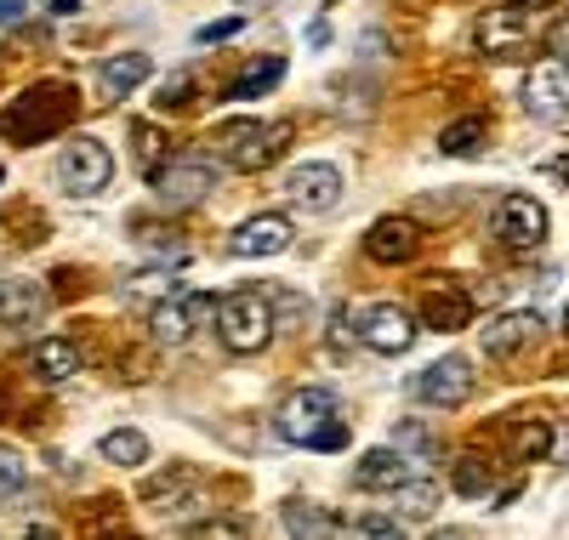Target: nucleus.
<instances>
[{
	"label": "nucleus",
	"instance_id": "393cba45",
	"mask_svg": "<svg viewBox=\"0 0 569 540\" xmlns=\"http://www.w3.org/2000/svg\"><path fill=\"white\" fill-rule=\"evenodd\" d=\"M393 507H399V518H433V507H439V483L433 478H405V483H393Z\"/></svg>",
	"mask_w": 569,
	"mask_h": 540
},
{
	"label": "nucleus",
	"instance_id": "aec40b11",
	"mask_svg": "<svg viewBox=\"0 0 569 540\" xmlns=\"http://www.w3.org/2000/svg\"><path fill=\"white\" fill-rule=\"evenodd\" d=\"M29 370H34L40 381H69V376L80 370V348H74L69 336H46V341H34Z\"/></svg>",
	"mask_w": 569,
	"mask_h": 540
},
{
	"label": "nucleus",
	"instance_id": "412c9836",
	"mask_svg": "<svg viewBox=\"0 0 569 540\" xmlns=\"http://www.w3.org/2000/svg\"><path fill=\"white\" fill-rule=\"evenodd\" d=\"M421 324L427 330H461V324H472V302L461 297V290H427L421 297Z\"/></svg>",
	"mask_w": 569,
	"mask_h": 540
},
{
	"label": "nucleus",
	"instance_id": "7ed1b4c3",
	"mask_svg": "<svg viewBox=\"0 0 569 540\" xmlns=\"http://www.w3.org/2000/svg\"><path fill=\"white\" fill-rule=\"evenodd\" d=\"M109 182H114V154L98 137H69L58 154V188L74 193V200H98Z\"/></svg>",
	"mask_w": 569,
	"mask_h": 540
},
{
	"label": "nucleus",
	"instance_id": "20e7f679",
	"mask_svg": "<svg viewBox=\"0 0 569 540\" xmlns=\"http://www.w3.org/2000/svg\"><path fill=\"white\" fill-rule=\"evenodd\" d=\"M149 182H154V200H160V206L188 211V206H200L206 193L217 188V166H211L206 154H177V160L154 166Z\"/></svg>",
	"mask_w": 569,
	"mask_h": 540
},
{
	"label": "nucleus",
	"instance_id": "f704fd0d",
	"mask_svg": "<svg viewBox=\"0 0 569 540\" xmlns=\"http://www.w3.org/2000/svg\"><path fill=\"white\" fill-rule=\"evenodd\" d=\"M342 444H348V427H342V416H337V421H325V427L313 432L308 450H342Z\"/></svg>",
	"mask_w": 569,
	"mask_h": 540
},
{
	"label": "nucleus",
	"instance_id": "f3484780",
	"mask_svg": "<svg viewBox=\"0 0 569 540\" xmlns=\"http://www.w3.org/2000/svg\"><path fill=\"white\" fill-rule=\"evenodd\" d=\"M149 74H154L149 52H114V58L98 69V91H103V103H120V97H131Z\"/></svg>",
	"mask_w": 569,
	"mask_h": 540
},
{
	"label": "nucleus",
	"instance_id": "ddd939ff",
	"mask_svg": "<svg viewBox=\"0 0 569 540\" xmlns=\"http://www.w3.org/2000/svg\"><path fill=\"white\" fill-rule=\"evenodd\" d=\"M525 109L536 120H563L569 114V63L547 58L525 74Z\"/></svg>",
	"mask_w": 569,
	"mask_h": 540
},
{
	"label": "nucleus",
	"instance_id": "6ab92c4d",
	"mask_svg": "<svg viewBox=\"0 0 569 540\" xmlns=\"http://www.w3.org/2000/svg\"><path fill=\"white\" fill-rule=\"evenodd\" d=\"M40 313H46V297L29 279H0V324L23 330V324H40Z\"/></svg>",
	"mask_w": 569,
	"mask_h": 540
},
{
	"label": "nucleus",
	"instance_id": "bb28decb",
	"mask_svg": "<svg viewBox=\"0 0 569 540\" xmlns=\"http://www.w3.org/2000/svg\"><path fill=\"white\" fill-rule=\"evenodd\" d=\"M485 137H490V126H485L479 114H467V120L445 126V137H439V149H445V154H479V149H485Z\"/></svg>",
	"mask_w": 569,
	"mask_h": 540
},
{
	"label": "nucleus",
	"instance_id": "4468645a",
	"mask_svg": "<svg viewBox=\"0 0 569 540\" xmlns=\"http://www.w3.org/2000/svg\"><path fill=\"white\" fill-rule=\"evenodd\" d=\"M536 336H541V313H530V308L496 313V319L479 330V341H485V353H490V359H512V353H525Z\"/></svg>",
	"mask_w": 569,
	"mask_h": 540
},
{
	"label": "nucleus",
	"instance_id": "72a5a7b5",
	"mask_svg": "<svg viewBox=\"0 0 569 540\" xmlns=\"http://www.w3.org/2000/svg\"><path fill=\"white\" fill-rule=\"evenodd\" d=\"M547 52H552L558 63H569V12H558V18L547 23Z\"/></svg>",
	"mask_w": 569,
	"mask_h": 540
},
{
	"label": "nucleus",
	"instance_id": "4c0bfd02",
	"mask_svg": "<svg viewBox=\"0 0 569 540\" xmlns=\"http://www.w3.org/2000/svg\"><path fill=\"white\" fill-rule=\"evenodd\" d=\"M23 12H29V0H0V29L23 23Z\"/></svg>",
	"mask_w": 569,
	"mask_h": 540
},
{
	"label": "nucleus",
	"instance_id": "473e14b6",
	"mask_svg": "<svg viewBox=\"0 0 569 540\" xmlns=\"http://www.w3.org/2000/svg\"><path fill=\"white\" fill-rule=\"evenodd\" d=\"M131 137H137V160L154 171V166H160V131H154V126H131Z\"/></svg>",
	"mask_w": 569,
	"mask_h": 540
},
{
	"label": "nucleus",
	"instance_id": "dca6fc26",
	"mask_svg": "<svg viewBox=\"0 0 569 540\" xmlns=\"http://www.w3.org/2000/svg\"><path fill=\"white\" fill-rule=\"evenodd\" d=\"M416 244H421V228H416V222L382 217V222H370V233H365V257L382 262V268H399V262L416 257Z\"/></svg>",
	"mask_w": 569,
	"mask_h": 540
},
{
	"label": "nucleus",
	"instance_id": "5701e85b",
	"mask_svg": "<svg viewBox=\"0 0 569 540\" xmlns=\"http://www.w3.org/2000/svg\"><path fill=\"white\" fill-rule=\"evenodd\" d=\"M98 456L109 467H149V438H142L137 427H114V432H103Z\"/></svg>",
	"mask_w": 569,
	"mask_h": 540
},
{
	"label": "nucleus",
	"instance_id": "a19ab883",
	"mask_svg": "<svg viewBox=\"0 0 569 540\" xmlns=\"http://www.w3.org/2000/svg\"><path fill=\"white\" fill-rule=\"evenodd\" d=\"M512 7H525V12H547V7H558V0H512Z\"/></svg>",
	"mask_w": 569,
	"mask_h": 540
},
{
	"label": "nucleus",
	"instance_id": "79ce46f5",
	"mask_svg": "<svg viewBox=\"0 0 569 540\" xmlns=\"http://www.w3.org/2000/svg\"><path fill=\"white\" fill-rule=\"evenodd\" d=\"M563 336H569V308H563Z\"/></svg>",
	"mask_w": 569,
	"mask_h": 540
},
{
	"label": "nucleus",
	"instance_id": "f03ea898",
	"mask_svg": "<svg viewBox=\"0 0 569 540\" xmlns=\"http://www.w3.org/2000/svg\"><path fill=\"white\" fill-rule=\"evenodd\" d=\"M284 137H291V126L284 120H228L217 126V160L233 166V171H268L279 154H284Z\"/></svg>",
	"mask_w": 569,
	"mask_h": 540
},
{
	"label": "nucleus",
	"instance_id": "ea45409f",
	"mask_svg": "<svg viewBox=\"0 0 569 540\" xmlns=\"http://www.w3.org/2000/svg\"><path fill=\"white\" fill-rule=\"evenodd\" d=\"M80 7H86V0H52V12H58V18H74Z\"/></svg>",
	"mask_w": 569,
	"mask_h": 540
},
{
	"label": "nucleus",
	"instance_id": "1a4fd4ad",
	"mask_svg": "<svg viewBox=\"0 0 569 540\" xmlns=\"http://www.w3.org/2000/svg\"><path fill=\"white\" fill-rule=\"evenodd\" d=\"M496 239L507 244V251H536V244L547 239V206L536 200V193H507V200L496 206Z\"/></svg>",
	"mask_w": 569,
	"mask_h": 540
},
{
	"label": "nucleus",
	"instance_id": "e433bc0d",
	"mask_svg": "<svg viewBox=\"0 0 569 540\" xmlns=\"http://www.w3.org/2000/svg\"><path fill=\"white\" fill-rule=\"evenodd\" d=\"M188 534H246V523L240 518H206V523H194Z\"/></svg>",
	"mask_w": 569,
	"mask_h": 540
},
{
	"label": "nucleus",
	"instance_id": "9b49d317",
	"mask_svg": "<svg viewBox=\"0 0 569 540\" xmlns=\"http://www.w3.org/2000/svg\"><path fill=\"white\" fill-rule=\"evenodd\" d=\"M416 399L433 404V410H461L472 399V364L467 359H433L421 376H416Z\"/></svg>",
	"mask_w": 569,
	"mask_h": 540
},
{
	"label": "nucleus",
	"instance_id": "cd10ccee",
	"mask_svg": "<svg viewBox=\"0 0 569 540\" xmlns=\"http://www.w3.org/2000/svg\"><path fill=\"white\" fill-rule=\"evenodd\" d=\"M450 489H456V496H467V501L490 496V461H479V456H461V461L450 467Z\"/></svg>",
	"mask_w": 569,
	"mask_h": 540
},
{
	"label": "nucleus",
	"instance_id": "58836bf2",
	"mask_svg": "<svg viewBox=\"0 0 569 540\" xmlns=\"http://www.w3.org/2000/svg\"><path fill=\"white\" fill-rule=\"evenodd\" d=\"M399 444L405 450H433V438H427L421 427H399Z\"/></svg>",
	"mask_w": 569,
	"mask_h": 540
},
{
	"label": "nucleus",
	"instance_id": "c9c22d12",
	"mask_svg": "<svg viewBox=\"0 0 569 540\" xmlns=\"http://www.w3.org/2000/svg\"><path fill=\"white\" fill-rule=\"evenodd\" d=\"M240 29H246L240 18H222V23H206V29H200L194 40H200V46H217V40H233V34H240Z\"/></svg>",
	"mask_w": 569,
	"mask_h": 540
},
{
	"label": "nucleus",
	"instance_id": "2eb2a0df",
	"mask_svg": "<svg viewBox=\"0 0 569 540\" xmlns=\"http://www.w3.org/2000/svg\"><path fill=\"white\" fill-rule=\"evenodd\" d=\"M472 46L485 58H512L525 46V7H490L479 23H472Z\"/></svg>",
	"mask_w": 569,
	"mask_h": 540
},
{
	"label": "nucleus",
	"instance_id": "f257e3e1",
	"mask_svg": "<svg viewBox=\"0 0 569 540\" xmlns=\"http://www.w3.org/2000/svg\"><path fill=\"white\" fill-rule=\"evenodd\" d=\"M273 297H262V290H233V297L217 302V336L228 353H262L273 341Z\"/></svg>",
	"mask_w": 569,
	"mask_h": 540
},
{
	"label": "nucleus",
	"instance_id": "37998d69",
	"mask_svg": "<svg viewBox=\"0 0 569 540\" xmlns=\"http://www.w3.org/2000/svg\"><path fill=\"white\" fill-rule=\"evenodd\" d=\"M0 182H7V166H0Z\"/></svg>",
	"mask_w": 569,
	"mask_h": 540
},
{
	"label": "nucleus",
	"instance_id": "0eeeda50",
	"mask_svg": "<svg viewBox=\"0 0 569 540\" xmlns=\"http://www.w3.org/2000/svg\"><path fill=\"white\" fill-rule=\"evenodd\" d=\"M337 392L330 387H297L291 399L279 404V416H273V427H279V438H291V444H313V432L325 427V421H337Z\"/></svg>",
	"mask_w": 569,
	"mask_h": 540
},
{
	"label": "nucleus",
	"instance_id": "c85d7f7f",
	"mask_svg": "<svg viewBox=\"0 0 569 540\" xmlns=\"http://www.w3.org/2000/svg\"><path fill=\"white\" fill-rule=\"evenodd\" d=\"M547 450H552V427H547V421H525V427L512 432V456H518V461H536V456H547Z\"/></svg>",
	"mask_w": 569,
	"mask_h": 540
},
{
	"label": "nucleus",
	"instance_id": "a211bd4d",
	"mask_svg": "<svg viewBox=\"0 0 569 540\" xmlns=\"http://www.w3.org/2000/svg\"><path fill=\"white\" fill-rule=\"evenodd\" d=\"M405 478H410V456L393 450V444L365 450L359 467H353V483H359V489H393V483H405Z\"/></svg>",
	"mask_w": 569,
	"mask_h": 540
},
{
	"label": "nucleus",
	"instance_id": "f8f14e48",
	"mask_svg": "<svg viewBox=\"0 0 569 540\" xmlns=\"http://www.w3.org/2000/svg\"><path fill=\"white\" fill-rule=\"evenodd\" d=\"M284 193H291V206H302V211H337V200H342V171L330 166V160H308V166H297L291 177H284Z\"/></svg>",
	"mask_w": 569,
	"mask_h": 540
},
{
	"label": "nucleus",
	"instance_id": "c756f323",
	"mask_svg": "<svg viewBox=\"0 0 569 540\" xmlns=\"http://www.w3.org/2000/svg\"><path fill=\"white\" fill-rule=\"evenodd\" d=\"M23 483H29V461H23L12 444H0V501H7V496H18Z\"/></svg>",
	"mask_w": 569,
	"mask_h": 540
},
{
	"label": "nucleus",
	"instance_id": "39448f33",
	"mask_svg": "<svg viewBox=\"0 0 569 540\" xmlns=\"http://www.w3.org/2000/svg\"><path fill=\"white\" fill-rule=\"evenodd\" d=\"M63 120H69V91L63 86H40V91L12 97V109H7V120H0V131H7L12 142H34V137H52Z\"/></svg>",
	"mask_w": 569,
	"mask_h": 540
},
{
	"label": "nucleus",
	"instance_id": "423d86ee",
	"mask_svg": "<svg viewBox=\"0 0 569 540\" xmlns=\"http://www.w3.org/2000/svg\"><path fill=\"white\" fill-rule=\"evenodd\" d=\"M206 319H217V297H206V290H171L160 308H149V324H154L160 348H182Z\"/></svg>",
	"mask_w": 569,
	"mask_h": 540
},
{
	"label": "nucleus",
	"instance_id": "4be33fe9",
	"mask_svg": "<svg viewBox=\"0 0 569 540\" xmlns=\"http://www.w3.org/2000/svg\"><path fill=\"white\" fill-rule=\"evenodd\" d=\"M171 290H182V284L171 279V262H154V268H142V273L126 279V302H137V308H160Z\"/></svg>",
	"mask_w": 569,
	"mask_h": 540
},
{
	"label": "nucleus",
	"instance_id": "9d476101",
	"mask_svg": "<svg viewBox=\"0 0 569 540\" xmlns=\"http://www.w3.org/2000/svg\"><path fill=\"white\" fill-rule=\"evenodd\" d=\"M291 217H279V211H262V217H246L240 228L228 233V251L233 257H246V262H262V257H284L291 251Z\"/></svg>",
	"mask_w": 569,
	"mask_h": 540
},
{
	"label": "nucleus",
	"instance_id": "2f4dec72",
	"mask_svg": "<svg viewBox=\"0 0 569 540\" xmlns=\"http://www.w3.org/2000/svg\"><path fill=\"white\" fill-rule=\"evenodd\" d=\"M353 534H405V518H388V512H365L348 523Z\"/></svg>",
	"mask_w": 569,
	"mask_h": 540
},
{
	"label": "nucleus",
	"instance_id": "b1692460",
	"mask_svg": "<svg viewBox=\"0 0 569 540\" xmlns=\"http://www.w3.org/2000/svg\"><path fill=\"white\" fill-rule=\"evenodd\" d=\"M279 80H284V58H262V63H251L240 80H228V103H251V97L273 91Z\"/></svg>",
	"mask_w": 569,
	"mask_h": 540
},
{
	"label": "nucleus",
	"instance_id": "6e6552de",
	"mask_svg": "<svg viewBox=\"0 0 569 540\" xmlns=\"http://www.w3.org/2000/svg\"><path fill=\"white\" fill-rule=\"evenodd\" d=\"M416 313L410 308H399V302H376V308H365L359 313V341L370 353H382V359H399V353H410L416 348Z\"/></svg>",
	"mask_w": 569,
	"mask_h": 540
},
{
	"label": "nucleus",
	"instance_id": "7c9ffc66",
	"mask_svg": "<svg viewBox=\"0 0 569 540\" xmlns=\"http://www.w3.org/2000/svg\"><path fill=\"white\" fill-rule=\"evenodd\" d=\"M188 103H194V74L182 69V74H171V80L160 86V97H154V109H166V114H171V109H188Z\"/></svg>",
	"mask_w": 569,
	"mask_h": 540
},
{
	"label": "nucleus",
	"instance_id": "a878e982",
	"mask_svg": "<svg viewBox=\"0 0 569 540\" xmlns=\"http://www.w3.org/2000/svg\"><path fill=\"white\" fill-rule=\"evenodd\" d=\"M284 529H291V534H342L348 523L330 518V512L313 507V501H291V507H284Z\"/></svg>",
	"mask_w": 569,
	"mask_h": 540
}]
</instances>
